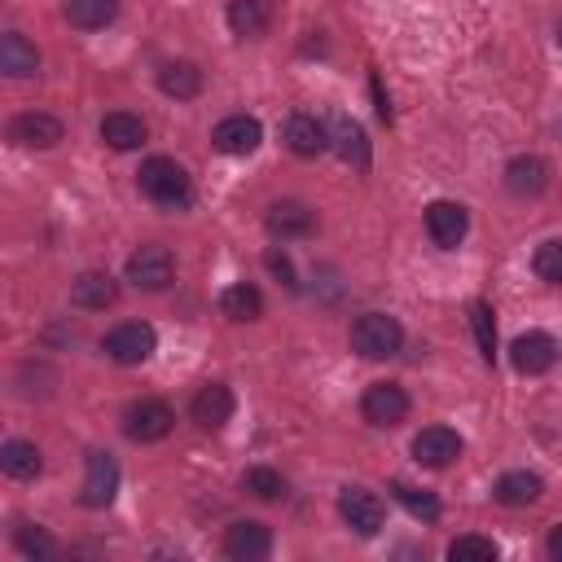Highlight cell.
Here are the masks:
<instances>
[{
  "label": "cell",
  "mask_w": 562,
  "mask_h": 562,
  "mask_svg": "<svg viewBox=\"0 0 562 562\" xmlns=\"http://www.w3.org/2000/svg\"><path fill=\"white\" fill-rule=\"evenodd\" d=\"M268 18H272L268 0H228V26L241 40H259L268 31Z\"/></svg>",
  "instance_id": "cell-24"
},
{
  "label": "cell",
  "mask_w": 562,
  "mask_h": 562,
  "mask_svg": "<svg viewBox=\"0 0 562 562\" xmlns=\"http://www.w3.org/2000/svg\"><path fill=\"white\" fill-rule=\"evenodd\" d=\"M470 329H474V342H479V356H483V364H492L496 360V321H492V303H474L470 307Z\"/></svg>",
  "instance_id": "cell-30"
},
{
  "label": "cell",
  "mask_w": 562,
  "mask_h": 562,
  "mask_svg": "<svg viewBox=\"0 0 562 562\" xmlns=\"http://www.w3.org/2000/svg\"><path fill=\"white\" fill-rule=\"evenodd\" d=\"M158 88H162L167 97H176V101H193V97L202 92V70H198L193 61H167V66L158 70Z\"/></svg>",
  "instance_id": "cell-25"
},
{
  "label": "cell",
  "mask_w": 562,
  "mask_h": 562,
  "mask_svg": "<svg viewBox=\"0 0 562 562\" xmlns=\"http://www.w3.org/2000/svg\"><path fill=\"white\" fill-rule=\"evenodd\" d=\"M224 553L233 562H263L272 553V531L263 522H255V518H241V522H233L224 531Z\"/></svg>",
  "instance_id": "cell-14"
},
{
  "label": "cell",
  "mask_w": 562,
  "mask_h": 562,
  "mask_svg": "<svg viewBox=\"0 0 562 562\" xmlns=\"http://www.w3.org/2000/svg\"><path fill=\"white\" fill-rule=\"evenodd\" d=\"M360 413H364L369 426L391 430V426H400L408 417V391L400 382H373L364 391V400H360Z\"/></svg>",
  "instance_id": "cell-7"
},
{
  "label": "cell",
  "mask_w": 562,
  "mask_h": 562,
  "mask_svg": "<svg viewBox=\"0 0 562 562\" xmlns=\"http://www.w3.org/2000/svg\"><path fill=\"white\" fill-rule=\"evenodd\" d=\"M553 40H558V44H562V18H558V22H553Z\"/></svg>",
  "instance_id": "cell-38"
},
{
  "label": "cell",
  "mask_w": 562,
  "mask_h": 562,
  "mask_svg": "<svg viewBox=\"0 0 562 562\" xmlns=\"http://www.w3.org/2000/svg\"><path fill=\"white\" fill-rule=\"evenodd\" d=\"M465 228H470V215H465V206H461V202L439 198V202H430V206H426V233H430V241H435L439 250L461 246Z\"/></svg>",
  "instance_id": "cell-13"
},
{
  "label": "cell",
  "mask_w": 562,
  "mask_h": 562,
  "mask_svg": "<svg viewBox=\"0 0 562 562\" xmlns=\"http://www.w3.org/2000/svg\"><path fill=\"white\" fill-rule=\"evenodd\" d=\"M259 140H263V127H259L255 114H228V119H220L215 132H211V145H215L220 154H228V158L255 154Z\"/></svg>",
  "instance_id": "cell-9"
},
{
  "label": "cell",
  "mask_w": 562,
  "mask_h": 562,
  "mask_svg": "<svg viewBox=\"0 0 562 562\" xmlns=\"http://www.w3.org/2000/svg\"><path fill=\"white\" fill-rule=\"evenodd\" d=\"M0 70H4L9 79H31V75L40 70L35 44H31L26 35H18V31H4V35H0Z\"/></svg>",
  "instance_id": "cell-21"
},
{
  "label": "cell",
  "mask_w": 562,
  "mask_h": 562,
  "mask_svg": "<svg viewBox=\"0 0 562 562\" xmlns=\"http://www.w3.org/2000/svg\"><path fill=\"white\" fill-rule=\"evenodd\" d=\"M9 140L26 145V149H53L61 140V123L53 114H40V110H26L9 123Z\"/></svg>",
  "instance_id": "cell-17"
},
{
  "label": "cell",
  "mask_w": 562,
  "mask_h": 562,
  "mask_svg": "<svg viewBox=\"0 0 562 562\" xmlns=\"http://www.w3.org/2000/svg\"><path fill=\"white\" fill-rule=\"evenodd\" d=\"M540 492H544V483H540V474H531V470H505V474L496 479V487H492V496H496L501 505H509V509H522V505L540 501Z\"/></svg>",
  "instance_id": "cell-22"
},
{
  "label": "cell",
  "mask_w": 562,
  "mask_h": 562,
  "mask_svg": "<svg viewBox=\"0 0 562 562\" xmlns=\"http://www.w3.org/2000/svg\"><path fill=\"white\" fill-rule=\"evenodd\" d=\"M241 487H246L250 496H259V501H281V496H285V479H281L272 465H250V470L241 474Z\"/></svg>",
  "instance_id": "cell-31"
},
{
  "label": "cell",
  "mask_w": 562,
  "mask_h": 562,
  "mask_svg": "<svg viewBox=\"0 0 562 562\" xmlns=\"http://www.w3.org/2000/svg\"><path fill=\"white\" fill-rule=\"evenodd\" d=\"M101 140H105L110 149L127 154V149L145 145V119H140V114H127V110H114V114L101 119Z\"/></svg>",
  "instance_id": "cell-23"
},
{
  "label": "cell",
  "mask_w": 562,
  "mask_h": 562,
  "mask_svg": "<svg viewBox=\"0 0 562 562\" xmlns=\"http://www.w3.org/2000/svg\"><path fill=\"white\" fill-rule=\"evenodd\" d=\"M391 492H395V501L413 514V518H422V522H435L439 518V501H435V492H426V487H413V483H391Z\"/></svg>",
  "instance_id": "cell-29"
},
{
  "label": "cell",
  "mask_w": 562,
  "mask_h": 562,
  "mask_svg": "<svg viewBox=\"0 0 562 562\" xmlns=\"http://www.w3.org/2000/svg\"><path fill=\"white\" fill-rule=\"evenodd\" d=\"M281 140L290 154L299 158H316L325 145H329V127L316 119V114H290L285 127H281Z\"/></svg>",
  "instance_id": "cell-15"
},
{
  "label": "cell",
  "mask_w": 562,
  "mask_h": 562,
  "mask_svg": "<svg viewBox=\"0 0 562 562\" xmlns=\"http://www.w3.org/2000/svg\"><path fill=\"white\" fill-rule=\"evenodd\" d=\"M544 553H549L553 562H562V522L549 531V540H544Z\"/></svg>",
  "instance_id": "cell-37"
},
{
  "label": "cell",
  "mask_w": 562,
  "mask_h": 562,
  "mask_svg": "<svg viewBox=\"0 0 562 562\" xmlns=\"http://www.w3.org/2000/svg\"><path fill=\"white\" fill-rule=\"evenodd\" d=\"M461 457V435L452 426H422L413 435V461L417 465H430V470H443Z\"/></svg>",
  "instance_id": "cell-12"
},
{
  "label": "cell",
  "mask_w": 562,
  "mask_h": 562,
  "mask_svg": "<svg viewBox=\"0 0 562 562\" xmlns=\"http://www.w3.org/2000/svg\"><path fill=\"white\" fill-rule=\"evenodd\" d=\"M558 356H562V347H558V338L544 334V329H527V334H518V338L509 342V360H514V369L527 373V378L549 373V369L558 364Z\"/></svg>",
  "instance_id": "cell-4"
},
{
  "label": "cell",
  "mask_w": 562,
  "mask_h": 562,
  "mask_svg": "<svg viewBox=\"0 0 562 562\" xmlns=\"http://www.w3.org/2000/svg\"><path fill=\"white\" fill-rule=\"evenodd\" d=\"M233 391L224 386V382H206V386H198V395H193V404H189V413H193V422L202 426V430H220L228 417H233Z\"/></svg>",
  "instance_id": "cell-16"
},
{
  "label": "cell",
  "mask_w": 562,
  "mask_h": 562,
  "mask_svg": "<svg viewBox=\"0 0 562 562\" xmlns=\"http://www.w3.org/2000/svg\"><path fill=\"white\" fill-rule=\"evenodd\" d=\"M171 422H176V413H171L162 400H132V404L123 408V435L136 439V443H158V439H167Z\"/></svg>",
  "instance_id": "cell-5"
},
{
  "label": "cell",
  "mask_w": 562,
  "mask_h": 562,
  "mask_svg": "<svg viewBox=\"0 0 562 562\" xmlns=\"http://www.w3.org/2000/svg\"><path fill=\"white\" fill-rule=\"evenodd\" d=\"M171 272H176V263H171V250L167 246H136L132 255H127V281L136 285V290H167L171 285Z\"/></svg>",
  "instance_id": "cell-6"
},
{
  "label": "cell",
  "mask_w": 562,
  "mask_h": 562,
  "mask_svg": "<svg viewBox=\"0 0 562 562\" xmlns=\"http://www.w3.org/2000/svg\"><path fill=\"white\" fill-rule=\"evenodd\" d=\"M119 0H66V22L75 31H101L105 22H114Z\"/></svg>",
  "instance_id": "cell-28"
},
{
  "label": "cell",
  "mask_w": 562,
  "mask_h": 562,
  "mask_svg": "<svg viewBox=\"0 0 562 562\" xmlns=\"http://www.w3.org/2000/svg\"><path fill=\"white\" fill-rule=\"evenodd\" d=\"M531 272H536L540 281L558 285V281H562V241H540L536 255H531Z\"/></svg>",
  "instance_id": "cell-34"
},
{
  "label": "cell",
  "mask_w": 562,
  "mask_h": 562,
  "mask_svg": "<svg viewBox=\"0 0 562 562\" xmlns=\"http://www.w3.org/2000/svg\"><path fill=\"white\" fill-rule=\"evenodd\" d=\"M338 514L356 536H378L382 522H386V509L369 487H342L338 492Z\"/></svg>",
  "instance_id": "cell-8"
},
{
  "label": "cell",
  "mask_w": 562,
  "mask_h": 562,
  "mask_svg": "<svg viewBox=\"0 0 562 562\" xmlns=\"http://www.w3.org/2000/svg\"><path fill=\"white\" fill-rule=\"evenodd\" d=\"M136 184H140V193H145L149 202H158V206H167V211L189 206V198H193L189 171H184L176 158H167V154L145 158L140 171H136Z\"/></svg>",
  "instance_id": "cell-1"
},
{
  "label": "cell",
  "mask_w": 562,
  "mask_h": 562,
  "mask_svg": "<svg viewBox=\"0 0 562 562\" xmlns=\"http://www.w3.org/2000/svg\"><path fill=\"white\" fill-rule=\"evenodd\" d=\"M220 312H224L228 321H259V316H263V294H259V285H250V281L228 285V290L220 294Z\"/></svg>",
  "instance_id": "cell-26"
},
{
  "label": "cell",
  "mask_w": 562,
  "mask_h": 562,
  "mask_svg": "<svg viewBox=\"0 0 562 562\" xmlns=\"http://www.w3.org/2000/svg\"><path fill=\"white\" fill-rule=\"evenodd\" d=\"M369 88H373V101H378V119H382V123H391V101H386V92H382V79L373 75V79H369Z\"/></svg>",
  "instance_id": "cell-36"
},
{
  "label": "cell",
  "mask_w": 562,
  "mask_h": 562,
  "mask_svg": "<svg viewBox=\"0 0 562 562\" xmlns=\"http://www.w3.org/2000/svg\"><path fill=\"white\" fill-rule=\"evenodd\" d=\"M329 145H334V154H338L342 162L369 167V136H364V127H360L356 119L338 114V119L329 123Z\"/></svg>",
  "instance_id": "cell-19"
},
{
  "label": "cell",
  "mask_w": 562,
  "mask_h": 562,
  "mask_svg": "<svg viewBox=\"0 0 562 562\" xmlns=\"http://www.w3.org/2000/svg\"><path fill=\"white\" fill-rule=\"evenodd\" d=\"M119 492V461L110 452H88V465H83V487H79V501L88 509H105Z\"/></svg>",
  "instance_id": "cell-11"
},
{
  "label": "cell",
  "mask_w": 562,
  "mask_h": 562,
  "mask_svg": "<svg viewBox=\"0 0 562 562\" xmlns=\"http://www.w3.org/2000/svg\"><path fill=\"white\" fill-rule=\"evenodd\" d=\"M351 347L364 356V360H386L404 347V325L386 312H360L351 321Z\"/></svg>",
  "instance_id": "cell-2"
},
{
  "label": "cell",
  "mask_w": 562,
  "mask_h": 562,
  "mask_svg": "<svg viewBox=\"0 0 562 562\" xmlns=\"http://www.w3.org/2000/svg\"><path fill=\"white\" fill-rule=\"evenodd\" d=\"M544 184H549V162H544V158H536V154L509 158V167H505V189H509V193L536 198Z\"/></svg>",
  "instance_id": "cell-20"
},
{
  "label": "cell",
  "mask_w": 562,
  "mask_h": 562,
  "mask_svg": "<svg viewBox=\"0 0 562 562\" xmlns=\"http://www.w3.org/2000/svg\"><path fill=\"white\" fill-rule=\"evenodd\" d=\"M105 356L114 360V364H145L149 356H154V347H158V334H154V325H145V321H123V325H114L110 334H105Z\"/></svg>",
  "instance_id": "cell-3"
},
{
  "label": "cell",
  "mask_w": 562,
  "mask_h": 562,
  "mask_svg": "<svg viewBox=\"0 0 562 562\" xmlns=\"http://www.w3.org/2000/svg\"><path fill=\"white\" fill-rule=\"evenodd\" d=\"M13 544H18L26 558H53V553H57V540H53L44 527H31V522H22V527L13 531Z\"/></svg>",
  "instance_id": "cell-32"
},
{
  "label": "cell",
  "mask_w": 562,
  "mask_h": 562,
  "mask_svg": "<svg viewBox=\"0 0 562 562\" xmlns=\"http://www.w3.org/2000/svg\"><path fill=\"white\" fill-rule=\"evenodd\" d=\"M0 470L9 479H35L40 474V448L31 439H4L0 443Z\"/></svg>",
  "instance_id": "cell-27"
},
{
  "label": "cell",
  "mask_w": 562,
  "mask_h": 562,
  "mask_svg": "<svg viewBox=\"0 0 562 562\" xmlns=\"http://www.w3.org/2000/svg\"><path fill=\"white\" fill-rule=\"evenodd\" d=\"M448 558L452 562H492L496 558V544L487 536H457L448 544Z\"/></svg>",
  "instance_id": "cell-33"
},
{
  "label": "cell",
  "mask_w": 562,
  "mask_h": 562,
  "mask_svg": "<svg viewBox=\"0 0 562 562\" xmlns=\"http://www.w3.org/2000/svg\"><path fill=\"white\" fill-rule=\"evenodd\" d=\"M263 224H268V233L277 241H299V237H312L316 233V211L307 202H299V198H281V202L268 206Z\"/></svg>",
  "instance_id": "cell-10"
},
{
  "label": "cell",
  "mask_w": 562,
  "mask_h": 562,
  "mask_svg": "<svg viewBox=\"0 0 562 562\" xmlns=\"http://www.w3.org/2000/svg\"><path fill=\"white\" fill-rule=\"evenodd\" d=\"M263 263H268V272H272V277H281V285H290V290L299 285V281H294V268H290V259H285L281 250H268V255H263Z\"/></svg>",
  "instance_id": "cell-35"
},
{
  "label": "cell",
  "mask_w": 562,
  "mask_h": 562,
  "mask_svg": "<svg viewBox=\"0 0 562 562\" xmlns=\"http://www.w3.org/2000/svg\"><path fill=\"white\" fill-rule=\"evenodd\" d=\"M119 299V281L110 272H79L70 281V303L83 312H105Z\"/></svg>",
  "instance_id": "cell-18"
}]
</instances>
